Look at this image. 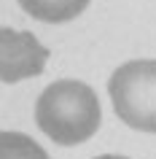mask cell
Listing matches in <instances>:
<instances>
[{
	"label": "cell",
	"mask_w": 156,
	"mask_h": 159,
	"mask_svg": "<svg viewBox=\"0 0 156 159\" xmlns=\"http://www.w3.org/2000/svg\"><path fill=\"white\" fill-rule=\"evenodd\" d=\"M108 94L129 129L156 135V59H129L113 70Z\"/></svg>",
	"instance_id": "obj_2"
},
{
	"label": "cell",
	"mask_w": 156,
	"mask_h": 159,
	"mask_svg": "<svg viewBox=\"0 0 156 159\" xmlns=\"http://www.w3.org/2000/svg\"><path fill=\"white\" fill-rule=\"evenodd\" d=\"M0 159H49V154L25 132H0Z\"/></svg>",
	"instance_id": "obj_5"
},
{
	"label": "cell",
	"mask_w": 156,
	"mask_h": 159,
	"mask_svg": "<svg viewBox=\"0 0 156 159\" xmlns=\"http://www.w3.org/2000/svg\"><path fill=\"white\" fill-rule=\"evenodd\" d=\"M91 0H19L27 16L46 22V25H65L81 16Z\"/></svg>",
	"instance_id": "obj_4"
},
{
	"label": "cell",
	"mask_w": 156,
	"mask_h": 159,
	"mask_svg": "<svg viewBox=\"0 0 156 159\" xmlns=\"http://www.w3.org/2000/svg\"><path fill=\"white\" fill-rule=\"evenodd\" d=\"M49 49L38 43L33 33L3 27L0 30V78L3 84H16L25 78H35L46 70Z\"/></svg>",
	"instance_id": "obj_3"
},
{
	"label": "cell",
	"mask_w": 156,
	"mask_h": 159,
	"mask_svg": "<svg viewBox=\"0 0 156 159\" xmlns=\"http://www.w3.org/2000/svg\"><path fill=\"white\" fill-rule=\"evenodd\" d=\"M35 121L57 146H78L100 129L102 111L94 89L75 78H59L41 92Z\"/></svg>",
	"instance_id": "obj_1"
},
{
	"label": "cell",
	"mask_w": 156,
	"mask_h": 159,
	"mask_svg": "<svg viewBox=\"0 0 156 159\" xmlns=\"http://www.w3.org/2000/svg\"><path fill=\"white\" fill-rule=\"evenodd\" d=\"M94 159H129V157H118V154H102V157H94Z\"/></svg>",
	"instance_id": "obj_6"
}]
</instances>
